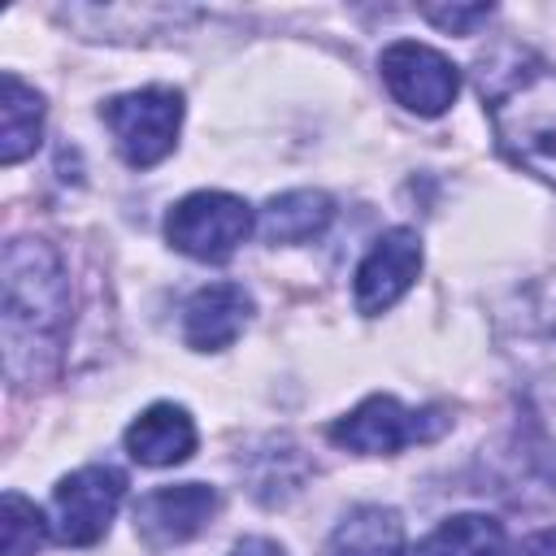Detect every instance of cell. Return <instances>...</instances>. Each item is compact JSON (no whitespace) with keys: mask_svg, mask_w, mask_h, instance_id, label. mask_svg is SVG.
Masks as SVG:
<instances>
[{"mask_svg":"<svg viewBox=\"0 0 556 556\" xmlns=\"http://www.w3.org/2000/svg\"><path fill=\"white\" fill-rule=\"evenodd\" d=\"M478 87L504 156L556 187V65L508 48V65L482 61Z\"/></svg>","mask_w":556,"mask_h":556,"instance_id":"obj_1","label":"cell"},{"mask_svg":"<svg viewBox=\"0 0 556 556\" xmlns=\"http://www.w3.org/2000/svg\"><path fill=\"white\" fill-rule=\"evenodd\" d=\"M65 321L70 282L61 256L43 239H13L4 248V369L17 378L22 361H30L35 378V352L52 361Z\"/></svg>","mask_w":556,"mask_h":556,"instance_id":"obj_2","label":"cell"},{"mask_svg":"<svg viewBox=\"0 0 556 556\" xmlns=\"http://www.w3.org/2000/svg\"><path fill=\"white\" fill-rule=\"evenodd\" d=\"M104 126L113 130L117 152L126 156V165L148 169L156 161H165L178 143V126H182V96L169 87H143V91H126L113 96L100 109Z\"/></svg>","mask_w":556,"mask_h":556,"instance_id":"obj_3","label":"cell"},{"mask_svg":"<svg viewBox=\"0 0 556 556\" xmlns=\"http://www.w3.org/2000/svg\"><path fill=\"white\" fill-rule=\"evenodd\" d=\"M165 235L178 252L217 265L252 235V208L230 191H195L169 208Z\"/></svg>","mask_w":556,"mask_h":556,"instance_id":"obj_4","label":"cell"},{"mask_svg":"<svg viewBox=\"0 0 556 556\" xmlns=\"http://www.w3.org/2000/svg\"><path fill=\"white\" fill-rule=\"evenodd\" d=\"M443 426L447 421L434 408L417 413V408H404L395 395H369L348 417H339L330 426V439L348 452H361V456H395L408 443L434 439Z\"/></svg>","mask_w":556,"mask_h":556,"instance_id":"obj_5","label":"cell"},{"mask_svg":"<svg viewBox=\"0 0 556 556\" xmlns=\"http://www.w3.org/2000/svg\"><path fill=\"white\" fill-rule=\"evenodd\" d=\"M122 491H126V478L109 465H87V469H74L70 478H61L52 491L56 539L70 547H91L96 539H104V530L122 504Z\"/></svg>","mask_w":556,"mask_h":556,"instance_id":"obj_6","label":"cell"},{"mask_svg":"<svg viewBox=\"0 0 556 556\" xmlns=\"http://www.w3.org/2000/svg\"><path fill=\"white\" fill-rule=\"evenodd\" d=\"M378 70H382L387 91H391L408 113H421V117L447 113V104H452L456 91H460L456 65H452L443 52H434V48H426V43H417V39H395V43L382 52Z\"/></svg>","mask_w":556,"mask_h":556,"instance_id":"obj_7","label":"cell"},{"mask_svg":"<svg viewBox=\"0 0 556 556\" xmlns=\"http://www.w3.org/2000/svg\"><path fill=\"white\" fill-rule=\"evenodd\" d=\"M217 491L204 482H178V486H161L148 491L135 508V530L148 547H174L195 539L213 517H217Z\"/></svg>","mask_w":556,"mask_h":556,"instance_id":"obj_8","label":"cell"},{"mask_svg":"<svg viewBox=\"0 0 556 556\" xmlns=\"http://www.w3.org/2000/svg\"><path fill=\"white\" fill-rule=\"evenodd\" d=\"M417 269H421V239H417V230H408V226L387 230L365 252V261L356 269V308L365 317L387 313L413 287Z\"/></svg>","mask_w":556,"mask_h":556,"instance_id":"obj_9","label":"cell"},{"mask_svg":"<svg viewBox=\"0 0 556 556\" xmlns=\"http://www.w3.org/2000/svg\"><path fill=\"white\" fill-rule=\"evenodd\" d=\"M252 317V295L239 282H213L200 287L182 308V339L195 352H222L230 348Z\"/></svg>","mask_w":556,"mask_h":556,"instance_id":"obj_10","label":"cell"},{"mask_svg":"<svg viewBox=\"0 0 556 556\" xmlns=\"http://www.w3.org/2000/svg\"><path fill=\"white\" fill-rule=\"evenodd\" d=\"M126 452L139 465H152V469H165V465L187 460L195 452V426H191L187 408H178V404H152V408H143L126 426Z\"/></svg>","mask_w":556,"mask_h":556,"instance_id":"obj_11","label":"cell"},{"mask_svg":"<svg viewBox=\"0 0 556 556\" xmlns=\"http://www.w3.org/2000/svg\"><path fill=\"white\" fill-rule=\"evenodd\" d=\"M400 552H404V521L395 508L382 504L352 508L321 547V556H400Z\"/></svg>","mask_w":556,"mask_h":556,"instance_id":"obj_12","label":"cell"},{"mask_svg":"<svg viewBox=\"0 0 556 556\" xmlns=\"http://www.w3.org/2000/svg\"><path fill=\"white\" fill-rule=\"evenodd\" d=\"M334 208L321 191H282L261 208V239L265 243H304L330 226Z\"/></svg>","mask_w":556,"mask_h":556,"instance_id":"obj_13","label":"cell"},{"mask_svg":"<svg viewBox=\"0 0 556 556\" xmlns=\"http://www.w3.org/2000/svg\"><path fill=\"white\" fill-rule=\"evenodd\" d=\"M413 556H508V539L504 526L486 513H460L447 517L443 526H434Z\"/></svg>","mask_w":556,"mask_h":556,"instance_id":"obj_14","label":"cell"},{"mask_svg":"<svg viewBox=\"0 0 556 556\" xmlns=\"http://www.w3.org/2000/svg\"><path fill=\"white\" fill-rule=\"evenodd\" d=\"M4 139H0V161L17 165L22 156L35 152L39 130H43V96L26 87L17 74H4Z\"/></svg>","mask_w":556,"mask_h":556,"instance_id":"obj_15","label":"cell"},{"mask_svg":"<svg viewBox=\"0 0 556 556\" xmlns=\"http://www.w3.org/2000/svg\"><path fill=\"white\" fill-rule=\"evenodd\" d=\"M4 556H35L43 547V517L30 500H22L17 491L4 495Z\"/></svg>","mask_w":556,"mask_h":556,"instance_id":"obj_16","label":"cell"},{"mask_svg":"<svg viewBox=\"0 0 556 556\" xmlns=\"http://www.w3.org/2000/svg\"><path fill=\"white\" fill-rule=\"evenodd\" d=\"M426 17H430L434 26H443V30L469 35L478 22H486V17H491V9H486V4H469V9H426Z\"/></svg>","mask_w":556,"mask_h":556,"instance_id":"obj_17","label":"cell"},{"mask_svg":"<svg viewBox=\"0 0 556 556\" xmlns=\"http://www.w3.org/2000/svg\"><path fill=\"white\" fill-rule=\"evenodd\" d=\"M230 556H287L274 539H261V534H252V539H239L235 547H230Z\"/></svg>","mask_w":556,"mask_h":556,"instance_id":"obj_18","label":"cell"},{"mask_svg":"<svg viewBox=\"0 0 556 556\" xmlns=\"http://www.w3.org/2000/svg\"><path fill=\"white\" fill-rule=\"evenodd\" d=\"M521 556H556V530H539V534H530L526 547H521Z\"/></svg>","mask_w":556,"mask_h":556,"instance_id":"obj_19","label":"cell"},{"mask_svg":"<svg viewBox=\"0 0 556 556\" xmlns=\"http://www.w3.org/2000/svg\"><path fill=\"white\" fill-rule=\"evenodd\" d=\"M552 330H556V321H552Z\"/></svg>","mask_w":556,"mask_h":556,"instance_id":"obj_20","label":"cell"}]
</instances>
